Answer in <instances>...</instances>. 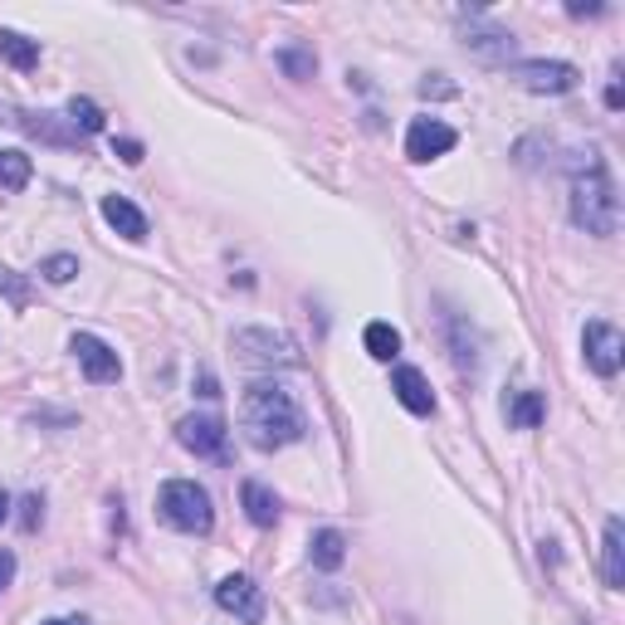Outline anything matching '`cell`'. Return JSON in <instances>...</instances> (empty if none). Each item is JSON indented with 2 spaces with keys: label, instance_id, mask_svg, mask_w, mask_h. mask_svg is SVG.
<instances>
[{
  "label": "cell",
  "instance_id": "1",
  "mask_svg": "<svg viewBox=\"0 0 625 625\" xmlns=\"http://www.w3.org/2000/svg\"><path fill=\"white\" fill-rule=\"evenodd\" d=\"M239 421H245L249 445L259 450H284V445L304 440V411L284 387H249L239 401Z\"/></svg>",
  "mask_w": 625,
  "mask_h": 625
},
{
  "label": "cell",
  "instance_id": "2",
  "mask_svg": "<svg viewBox=\"0 0 625 625\" xmlns=\"http://www.w3.org/2000/svg\"><path fill=\"white\" fill-rule=\"evenodd\" d=\"M571 221L587 235H616L621 225V196L606 166L597 162V152H587V166H577V176H571Z\"/></svg>",
  "mask_w": 625,
  "mask_h": 625
},
{
  "label": "cell",
  "instance_id": "3",
  "mask_svg": "<svg viewBox=\"0 0 625 625\" xmlns=\"http://www.w3.org/2000/svg\"><path fill=\"white\" fill-rule=\"evenodd\" d=\"M156 514L176 533H211V523H215L211 494L196 479H166L162 494H156Z\"/></svg>",
  "mask_w": 625,
  "mask_h": 625
},
{
  "label": "cell",
  "instance_id": "4",
  "mask_svg": "<svg viewBox=\"0 0 625 625\" xmlns=\"http://www.w3.org/2000/svg\"><path fill=\"white\" fill-rule=\"evenodd\" d=\"M235 357L245 362V367H264V372H274V367H298V347H294V338L288 332H274V328H239L235 332Z\"/></svg>",
  "mask_w": 625,
  "mask_h": 625
},
{
  "label": "cell",
  "instance_id": "5",
  "mask_svg": "<svg viewBox=\"0 0 625 625\" xmlns=\"http://www.w3.org/2000/svg\"><path fill=\"white\" fill-rule=\"evenodd\" d=\"M581 352H587V367L597 372V377H616L621 362H625V338L621 328H611V322H587V332H581Z\"/></svg>",
  "mask_w": 625,
  "mask_h": 625
},
{
  "label": "cell",
  "instance_id": "6",
  "mask_svg": "<svg viewBox=\"0 0 625 625\" xmlns=\"http://www.w3.org/2000/svg\"><path fill=\"white\" fill-rule=\"evenodd\" d=\"M508 79L528 93H571L577 89V69L562 64V59H528V64H514Z\"/></svg>",
  "mask_w": 625,
  "mask_h": 625
},
{
  "label": "cell",
  "instance_id": "7",
  "mask_svg": "<svg viewBox=\"0 0 625 625\" xmlns=\"http://www.w3.org/2000/svg\"><path fill=\"white\" fill-rule=\"evenodd\" d=\"M69 352H74V357H79L83 377H89L93 387H113V381L122 377V362H118V352H113L103 338H93V332H74V342H69Z\"/></svg>",
  "mask_w": 625,
  "mask_h": 625
},
{
  "label": "cell",
  "instance_id": "8",
  "mask_svg": "<svg viewBox=\"0 0 625 625\" xmlns=\"http://www.w3.org/2000/svg\"><path fill=\"white\" fill-rule=\"evenodd\" d=\"M215 606H221L225 616H235L239 625H259L264 621V591L235 571V577H225L221 587H215Z\"/></svg>",
  "mask_w": 625,
  "mask_h": 625
},
{
  "label": "cell",
  "instance_id": "9",
  "mask_svg": "<svg viewBox=\"0 0 625 625\" xmlns=\"http://www.w3.org/2000/svg\"><path fill=\"white\" fill-rule=\"evenodd\" d=\"M455 128L450 122H440V118H415L411 122V132H405V156L411 162H431V156H445L455 148Z\"/></svg>",
  "mask_w": 625,
  "mask_h": 625
},
{
  "label": "cell",
  "instance_id": "10",
  "mask_svg": "<svg viewBox=\"0 0 625 625\" xmlns=\"http://www.w3.org/2000/svg\"><path fill=\"white\" fill-rule=\"evenodd\" d=\"M176 440H181L191 455L221 460L225 455V425H221V415H186V421L176 425Z\"/></svg>",
  "mask_w": 625,
  "mask_h": 625
},
{
  "label": "cell",
  "instance_id": "11",
  "mask_svg": "<svg viewBox=\"0 0 625 625\" xmlns=\"http://www.w3.org/2000/svg\"><path fill=\"white\" fill-rule=\"evenodd\" d=\"M391 391H396V401H401L411 415H431V411H435V391H431V381H425V372L396 367Z\"/></svg>",
  "mask_w": 625,
  "mask_h": 625
},
{
  "label": "cell",
  "instance_id": "12",
  "mask_svg": "<svg viewBox=\"0 0 625 625\" xmlns=\"http://www.w3.org/2000/svg\"><path fill=\"white\" fill-rule=\"evenodd\" d=\"M601 577H606L611 591L625 587V523H621V518H606V543H601Z\"/></svg>",
  "mask_w": 625,
  "mask_h": 625
},
{
  "label": "cell",
  "instance_id": "13",
  "mask_svg": "<svg viewBox=\"0 0 625 625\" xmlns=\"http://www.w3.org/2000/svg\"><path fill=\"white\" fill-rule=\"evenodd\" d=\"M103 221L122 239H148V215H142L128 196H103Z\"/></svg>",
  "mask_w": 625,
  "mask_h": 625
},
{
  "label": "cell",
  "instance_id": "14",
  "mask_svg": "<svg viewBox=\"0 0 625 625\" xmlns=\"http://www.w3.org/2000/svg\"><path fill=\"white\" fill-rule=\"evenodd\" d=\"M239 504H245V514H249V523L255 528H274L279 523V498H274V488L259 484V479H245Z\"/></svg>",
  "mask_w": 625,
  "mask_h": 625
},
{
  "label": "cell",
  "instance_id": "15",
  "mask_svg": "<svg viewBox=\"0 0 625 625\" xmlns=\"http://www.w3.org/2000/svg\"><path fill=\"white\" fill-rule=\"evenodd\" d=\"M308 557H312V567L338 571L342 557H347V538H342L338 528H318V533H312V543H308Z\"/></svg>",
  "mask_w": 625,
  "mask_h": 625
},
{
  "label": "cell",
  "instance_id": "16",
  "mask_svg": "<svg viewBox=\"0 0 625 625\" xmlns=\"http://www.w3.org/2000/svg\"><path fill=\"white\" fill-rule=\"evenodd\" d=\"M15 128H25L30 132V138H45V142H55V148H74V132H69V128H59V122L55 118H49V113H20V122H15Z\"/></svg>",
  "mask_w": 625,
  "mask_h": 625
},
{
  "label": "cell",
  "instance_id": "17",
  "mask_svg": "<svg viewBox=\"0 0 625 625\" xmlns=\"http://www.w3.org/2000/svg\"><path fill=\"white\" fill-rule=\"evenodd\" d=\"M547 415V401L538 391H518L514 405H508V425H518V431H533V425H543Z\"/></svg>",
  "mask_w": 625,
  "mask_h": 625
},
{
  "label": "cell",
  "instance_id": "18",
  "mask_svg": "<svg viewBox=\"0 0 625 625\" xmlns=\"http://www.w3.org/2000/svg\"><path fill=\"white\" fill-rule=\"evenodd\" d=\"M0 59H10L15 69H35L39 64V45L25 35H15V30H0Z\"/></svg>",
  "mask_w": 625,
  "mask_h": 625
},
{
  "label": "cell",
  "instance_id": "19",
  "mask_svg": "<svg viewBox=\"0 0 625 625\" xmlns=\"http://www.w3.org/2000/svg\"><path fill=\"white\" fill-rule=\"evenodd\" d=\"M30 172H35V166H30L25 152L0 148V186H5V191H25V186H30Z\"/></svg>",
  "mask_w": 625,
  "mask_h": 625
},
{
  "label": "cell",
  "instance_id": "20",
  "mask_svg": "<svg viewBox=\"0 0 625 625\" xmlns=\"http://www.w3.org/2000/svg\"><path fill=\"white\" fill-rule=\"evenodd\" d=\"M362 342H367V352L377 362H391L396 352H401V332L391 328V322H367V332H362Z\"/></svg>",
  "mask_w": 625,
  "mask_h": 625
},
{
  "label": "cell",
  "instance_id": "21",
  "mask_svg": "<svg viewBox=\"0 0 625 625\" xmlns=\"http://www.w3.org/2000/svg\"><path fill=\"white\" fill-rule=\"evenodd\" d=\"M0 298H5L10 308L25 312V308H30V279H25V274H10V269H0Z\"/></svg>",
  "mask_w": 625,
  "mask_h": 625
},
{
  "label": "cell",
  "instance_id": "22",
  "mask_svg": "<svg viewBox=\"0 0 625 625\" xmlns=\"http://www.w3.org/2000/svg\"><path fill=\"white\" fill-rule=\"evenodd\" d=\"M279 69H284L288 79H312V69H318V59H312L308 49H279Z\"/></svg>",
  "mask_w": 625,
  "mask_h": 625
},
{
  "label": "cell",
  "instance_id": "23",
  "mask_svg": "<svg viewBox=\"0 0 625 625\" xmlns=\"http://www.w3.org/2000/svg\"><path fill=\"white\" fill-rule=\"evenodd\" d=\"M69 122H74L79 132H103V113H98V103L74 98V103H69Z\"/></svg>",
  "mask_w": 625,
  "mask_h": 625
},
{
  "label": "cell",
  "instance_id": "24",
  "mask_svg": "<svg viewBox=\"0 0 625 625\" xmlns=\"http://www.w3.org/2000/svg\"><path fill=\"white\" fill-rule=\"evenodd\" d=\"M39 274H45L49 284H69V279L79 274V259L74 255H49L45 264H39Z\"/></svg>",
  "mask_w": 625,
  "mask_h": 625
},
{
  "label": "cell",
  "instance_id": "25",
  "mask_svg": "<svg viewBox=\"0 0 625 625\" xmlns=\"http://www.w3.org/2000/svg\"><path fill=\"white\" fill-rule=\"evenodd\" d=\"M20 508H25V514H20V523H25V528H35L39 518H45V504H39V494H30Z\"/></svg>",
  "mask_w": 625,
  "mask_h": 625
},
{
  "label": "cell",
  "instance_id": "26",
  "mask_svg": "<svg viewBox=\"0 0 625 625\" xmlns=\"http://www.w3.org/2000/svg\"><path fill=\"white\" fill-rule=\"evenodd\" d=\"M113 152H118L128 166H138V162H142V142H113Z\"/></svg>",
  "mask_w": 625,
  "mask_h": 625
},
{
  "label": "cell",
  "instance_id": "27",
  "mask_svg": "<svg viewBox=\"0 0 625 625\" xmlns=\"http://www.w3.org/2000/svg\"><path fill=\"white\" fill-rule=\"evenodd\" d=\"M10 581H15V557H10V552L0 547V591H5Z\"/></svg>",
  "mask_w": 625,
  "mask_h": 625
},
{
  "label": "cell",
  "instance_id": "28",
  "mask_svg": "<svg viewBox=\"0 0 625 625\" xmlns=\"http://www.w3.org/2000/svg\"><path fill=\"white\" fill-rule=\"evenodd\" d=\"M196 391H201L205 401H215V396H221V387H215V377H201V381H196Z\"/></svg>",
  "mask_w": 625,
  "mask_h": 625
},
{
  "label": "cell",
  "instance_id": "29",
  "mask_svg": "<svg viewBox=\"0 0 625 625\" xmlns=\"http://www.w3.org/2000/svg\"><path fill=\"white\" fill-rule=\"evenodd\" d=\"M621 103H625V93H621V83H611V89H606V108H621Z\"/></svg>",
  "mask_w": 625,
  "mask_h": 625
},
{
  "label": "cell",
  "instance_id": "30",
  "mask_svg": "<svg viewBox=\"0 0 625 625\" xmlns=\"http://www.w3.org/2000/svg\"><path fill=\"white\" fill-rule=\"evenodd\" d=\"M0 122H10V128H15V122H20V108H5V103H0Z\"/></svg>",
  "mask_w": 625,
  "mask_h": 625
},
{
  "label": "cell",
  "instance_id": "31",
  "mask_svg": "<svg viewBox=\"0 0 625 625\" xmlns=\"http://www.w3.org/2000/svg\"><path fill=\"white\" fill-rule=\"evenodd\" d=\"M10 518V498H5V488H0V523Z\"/></svg>",
  "mask_w": 625,
  "mask_h": 625
},
{
  "label": "cell",
  "instance_id": "32",
  "mask_svg": "<svg viewBox=\"0 0 625 625\" xmlns=\"http://www.w3.org/2000/svg\"><path fill=\"white\" fill-rule=\"evenodd\" d=\"M45 625H89L83 616H64V621H45Z\"/></svg>",
  "mask_w": 625,
  "mask_h": 625
}]
</instances>
